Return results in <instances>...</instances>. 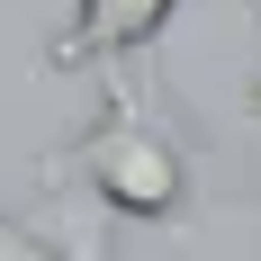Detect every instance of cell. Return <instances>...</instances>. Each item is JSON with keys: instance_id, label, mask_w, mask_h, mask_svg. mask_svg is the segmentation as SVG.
<instances>
[{"instance_id": "6da1fadb", "label": "cell", "mask_w": 261, "mask_h": 261, "mask_svg": "<svg viewBox=\"0 0 261 261\" xmlns=\"http://www.w3.org/2000/svg\"><path fill=\"white\" fill-rule=\"evenodd\" d=\"M63 162H72L126 225H171V216H189V198H198V144H189L180 126H162V108L144 99L135 81H108V117L81 135V144H63Z\"/></svg>"}, {"instance_id": "7a4b0ae2", "label": "cell", "mask_w": 261, "mask_h": 261, "mask_svg": "<svg viewBox=\"0 0 261 261\" xmlns=\"http://www.w3.org/2000/svg\"><path fill=\"white\" fill-rule=\"evenodd\" d=\"M171 9H180V0H72V18L54 27V45H45V72L126 63V54H144L162 27H171Z\"/></svg>"}, {"instance_id": "3957f363", "label": "cell", "mask_w": 261, "mask_h": 261, "mask_svg": "<svg viewBox=\"0 0 261 261\" xmlns=\"http://www.w3.org/2000/svg\"><path fill=\"white\" fill-rule=\"evenodd\" d=\"M27 252H45L36 216H0V261H27Z\"/></svg>"}, {"instance_id": "277c9868", "label": "cell", "mask_w": 261, "mask_h": 261, "mask_svg": "<svg viewBox=\"0 0 261 261\" xmlns=\"http://www.w3.org/2000/svg\"><path fill=\"white\" fill-rule=\"evenodd\" d=\"M252 117H261V81H252Z\"/></svg>"}, {"instance_id": "5b68a950", "label": "cell", "mask_w": 261, "mask_h": 261, "mask_svg": "<svg viewBox=\"0 0 261 261\" xmlns=\"http://www.w3.org/2000/svg\"><path fill=\"white\" fill-rule=\"evenodd\" d=\"M252 18H261V0H252Z\"/></svg>"}]
</instances>
